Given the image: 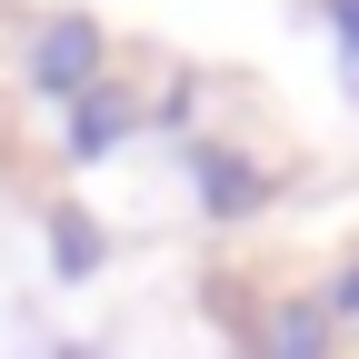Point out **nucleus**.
Segmentation results:
<instances>
[{
	"mask_svg": "<svg viewBox=\"0 0 359 359\" xmlns=\"http://www.w3.org/2000/svg\"><path fill=\"white\" fill-rule=\"evenodd\" d=\"M60 269H70V280H80V269H100V230L70 219V210H60Z\"/></svg>",
	"mask_w": 359,
	"mask_h": 359,
	"instance_id": "nucleus-4",
	"label": "nucleus"
},
{
	"mask_svg": "<svg viewBox=\"0 0 359 359\" xmlns=\"http://www.w3.org/2000/svg\"><path fill=\"white\" fill-rule=\"evenodd\" d=\"M200 180H210V190H200V200H210V210H250V200H259V180H250V170H240V160H210V170H200Z\"/></svg>",
	"mask_w": 359,
	"mask_h": 359,
	"instance_id": "nucleus-2",
	"label": "nucleus"
},
{
	"mask_svg": "<svg viewBox=\"0 0 359 359\" xmlns=\"http://www.w3.org/2000/svg\"><path fill=\"white\" fill-rule=\"evenodd\" d=\"M70 80H90V30H50L40 40V90H70Z\"/></svg>",
	"mask_w": 359,
	"mask_h": 359,
	"instance_id": "nucleus-1",
	"label": "nucleus"
},
{
	"mask_svg": "<svg viewBox=\"0 0 359 359\" xmlns=\"http://www.w3.org/2000/svg\"><path fill=\"white\" fill-rule=\"evenodd\" d=\"M269 359H320V309H280V339Z\"/></svg>",
	"mask_w": 359,
	"mask_h": 359,
	"instance_id": "nucleus-3",
	"label": "nucleus"
}]
</instances>
